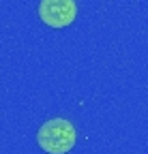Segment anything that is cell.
I'll return each mask as SVG.
<instances>
[{
  "label": "cell",
  "mask_w": 148,
  "mask_h": 154,
  "mask_svg": "<svg viewBox=\"0 0 148 154\" xmlns=\"http://www.w3.org/2000/svg\"><path fill=\"white\" fill-rule=\"evenodd\" d=\"M39 17L49 28H67L77 17V5L75 0H41Z\"/></svg>",
  "instance_id": "cell-2"
},
{
  "label": "cell",
  "mask_w": 148,
  "mask_h": 154,
  "mask_svg": "<svg viewBox=\"0 0 148 154\" xmlns=\"http://www.w3.org/2000/svg\"><path fill=\"white\" fill-rule=\"evenodd\" d=\"M75 126L65 118H52L41 124L39 133H36V141H39L41 150L47 154H67L75 146Z\"/></svg>",
  "instance_id": "cell-1"
}]
</instances>
